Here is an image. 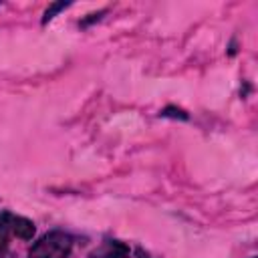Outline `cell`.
I'll use <instances>...</instances> for the list:
<instances>
[{
	"label": "cell",
	"mask_w": 258,
	"mask_h": 258,
	"mask_svg": "<svg viewBox=\"0 0 258 258\" xmlns=\"http://www.w3.org/2000/svg\"><path fill=\"white\" fill-rule=\"evenodd\" d=\"M8 228H10L12 234H14L16 238H20V240H32V236H34V232H36L34 224H32L28 218H24V216H10V214H8Z\"/></svg>",
	"instance_id": "3957f363"
},
{
	"label": "cell",
	"mask_w": 258,
	"mask_h": 258,
	"mask_svg": "<svg viewBox=\"0 0 258 258\" xmlns=\"http://www.w3.org/2000/svg\"><path fill=\"white\" fill-rule=\"evenodd\" d=\"M8 250V214H0V256Z\"/></svg>",
	"instance_id": "277c9868"
},
{
	"label": "cell",
	"mask_w": 258,
	"mask_h": 258,
	"mask_svg": "<svg viewBox=\"0 0 258 258\" xmlns=\"http://www.w3.org/2000/svg\"><path fill=\"white\" fill-rule=\"evenodd\" d=\"M252 258H256V256H252Z\"/></svg>",
	"instance_id": "8992f818"
},
{
	"label": "cell",
	"mask_w": 258,
	"mask_h": 258,
	"mask_svg": "<svg viewBox=\"0 0 258 258\" xmlns=\"http://www.w3.org/2000/svg\"><path fill=\"white\" fill-rule=\"evenodd\" d=\"M89 258H129V246L119 240H105L89 252Z\"/></svg>",
	"instance_id": "7a4b0ae2"
},
{
	"label": "cell",
	"mask_w": 258,
	"mask_h": 258,
	"mask_svg": "<svg viewBox=\"0 0 258 258\" xmlns=\"http://www.w3.org/2000/svg\"><path fill=\"white\" fill-rule=\"evenodd\" d=\"M71 250H73V238L67 232L52 230L32 244L28 256L30 258H69Z\"/></svg>",
	"instance_id": "6da1fadb"
},
{
	"label": "cell",
	"mask_w": 258,
	"mask_h": 258,
	"mask_svg": "<svg viewBox=\"0 0 258 258\" xmlns=\"http://www.w3.org/2000/svg\"><path fill=\"white\" fill-rule=\"evenodd\" d=\"M67 6H71V2H56V4H50V6L46 8V12H44V22H48L50 18H54V14H56L58 10H62V8H67Z\"/></svg>",
	"instance_id": "5b68a950"
}]
</instances>
